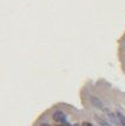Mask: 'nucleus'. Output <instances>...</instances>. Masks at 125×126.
Wrapping results in <instances>:
<instances>
[{
  "label": "nucleus",
  "mask_w": 125,
  "mask_h": 126,
  "mask_svg": "<svg viewBox=\"0 0 125 126\" xmlns=\"http://www.w3.org/2000/svg\"><path fill=\"white\" fill-rule=\"evenodd\" d=\"M53 120L55 121H58V123H60V124H63V125H66V126H69V121H67V119H66V115L61 112V111L59 110H57L53 113Z\"/></svg>",
  "instance_id": "nucleus-1"
},
{
  "label": "nucleus",
  "mask_w": 125,
  "mask_h": 126,
  "mask_svg": "<svg viewBox=\"0 0 125 126\" xmlns=\"http://www.w3.org/2000/svg\"><path fill=\"white\" fill-rule=\"evenodd\" d=\"M82 126H92V124H90V123H83Z\"/></svg>",
  "instance_id": "nucleus-5"
},
{
  "label": "nucleus",
  "mask_w": 125,
  "mask_h": 126,
  "mask_svg": "<svg viewBox=\"0 0 125 126\" xmlns=\"http://www.w3.org/2000/svg\"><path fill=\"white\" fill-rule=\"evenodd\" d=\"M76 126H79V125H76Z\"/></svg>",
  "instance_id": "nucleus-8"
},
{
  "label": "nucleus",
  "mask_w": 125,
  "mask_h": 126,
  "mask_svg": "<svg viewBox=\"0 0 125 126\" xmlns=\"http://www.w3.org/2000/svg\"><path fill=\"white\" fill-rule=\"evenodd\" d=\"M97 120H98V123H99V125L100 126H111L107 121L104 120V119H102V118H97Z\"/></svg>",
  "instance_id": "nucleus-4"
},
{
  "label": "nucleus",
  "mask_w": 125,
  "mask_h": 126,
  "mask_svg": "<svg viewBox=\"0 0 125 126\" xmlns=\"http://www.w3.org/2000/svg\"><path fill=\"white\" fill-rule=\"evenodd\" d=\"M40 126H51V125H49V124H41Z\"/></svg>",
  "instance_id": "nucleus-6"
},
{
  "label": "nucleus",
  "mask_w": 125,
  "mask_h": 126,
  "mask_svg": "<svg viewBox=\"0 0 125 126\" xmlns=\"http://www.w3.org/2000/svg\"><path fill=\"white\" fill-rule=\"evenodd\" d=\"M91 103H92L94 106H97L98 109H104L103 103H102L98 98H96V97H91Z\"/></svg>",
  "instance_id": "nucleus-2"
},
{
  "label": "nucleus",
  "mask_w": 125,
  "mask_h": 126,
  "mask_svg": "<svg viewBox=\"0 0 125 126\" xmlns=\"http://www.w3.org/2000/svg\"><path fill=\"white\" fill-rule=\"evenodd\" d=\"M60 126H66V125H60Z\"/></svg>",
  "instance_id": "nucleus-7"
},
{
  "label": "nucleus",
  "mask_w": 125,
  "mask_h": 126,
  "mask_svg": "<svg viewBox=\"0 0 125 126\" xmlns=\"http://www.w3.org/2000/svg\"><path fill=\"white\" fill-rule=\"evenodd\" d=\"M116 114L118 117V120L120 123V126H125V115L123 112H120V111H117L116 112Z\"/></svg>",
  "instance_id": "nucleus-3"
}]
</instances>
